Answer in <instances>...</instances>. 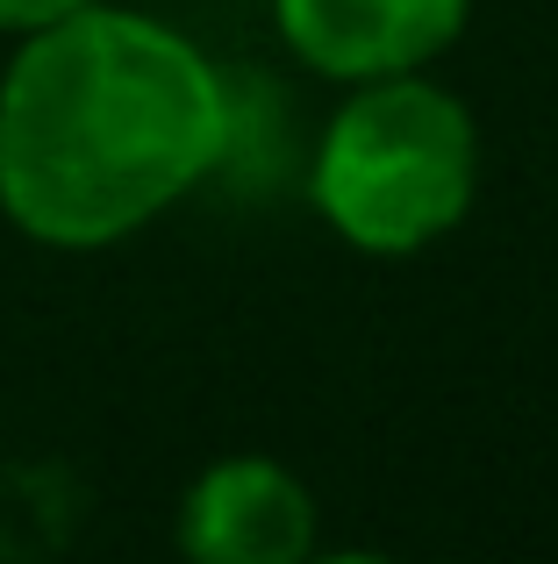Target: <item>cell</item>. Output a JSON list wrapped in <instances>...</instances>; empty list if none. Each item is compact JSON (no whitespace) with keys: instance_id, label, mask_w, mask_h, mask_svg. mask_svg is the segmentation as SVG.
<instances>
[{"instance_id":"cell-5","label":"cell","mask_w":558,"mask_h":564,"mask_svg":"<svg viewBox=\"0 0 558 564\" xmlns=\"http://www.w3.org/2000/svg\"><path fill=\"white\" fill-rule=\"evenodd\" d=\"M86 0H0V36H29V29L43 22H65V14H79Z\"/></svg>"},{"instance_id":"cell-4","label":"cell","mask_w":558,"mask_h":564,"mask_svg":"<svg viewBox=\"0 0 558 564\" xmlns=\"http://www.w3.org/2000/svg\"><path fill=\"white\" fill-rule=\"evenodd\" d=\"M172 536L194 564H301L322 536V508L293 465L266 451H237L194 471Z\"/></svg>"},{"instance_id":"cell-1","label":"cell","mask_w":558,"mask_h":564,"mask_svg":"<svg viewBox=\"0 0 558 564\" xmlns=\"http://www.w3.org/2000/svg\"><path fill=\"white\" fill-rule=\"evenodd\" d=\"M237 86L186 29L86 0L0 65V215L43 250H115L229 165Z\"/></svg>"},{"instance_id":"cell-2","label":"cell","mask_w":558,"mask_h":564,"mask_svg":"<svg viewBox=\"0 0 558 564\" xmlns=\"http://www.w3.org/2000/svg\"><path fill=\"white\" fill-rule=\"evenodd\" d=\"M480 172V115L430 72H394L344 86L308 158V200L358 258H416L473 215Z\"/></svg>"},{"instance_id":"cell-3","label":"cell","mask_w":558,"mask_h":564,"mask_svg":"<svg viewBox=\"0 0 558 564\" xmlns=\"http://www.w3.org/2000/svg\"><path fill=\"white\" fill-rule=\"evenodd\" d=\"M293 65L330 86L430 72L473 29V0H272Z\"/></svg>"}]
</instances>
